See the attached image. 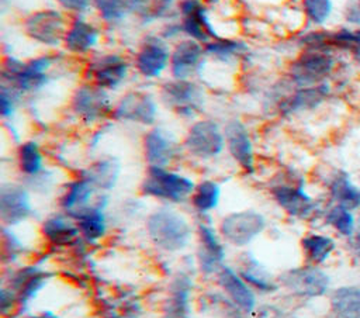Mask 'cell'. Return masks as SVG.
Masks as SVG:
<instances>
[{
	"mask_svg": "<svg viewBox=\"0 0 360 318\" xmlns=\"http://www.w3.org/2000/svg\"><path fill=\"white\" fill-rule=\"evenodd\" d=\"M59 61L55 52H45L30 59L14 55L3 58L1 83L14 89L21 97L44 90L52 80V69Z\"/></svg>",
	"mask_w": 360,
	"mask_h": 318,
	"instance_id": "obj_1",
	"label": "cell"
},
{
	"mask_svg": "<svg viewBox=\"0 0 360 318\" xmlns=\"http://www.w3.org/2000/svg\"><path fill=\"white\" fill-rule=\"evenodd\" d=\"M145 231L155 248L166 253L184 250L194 235L188 218L172 205H160L145 220Z\"/></svg>",
	"mask_w": 360,
	"mask_h": 318,
	"instance_id": "obj_2",
	"label": "cell"
},
{
	"mask_svg": "<svg viewBox=\"0 0 360 318\" xmlns=\"http://www.w3.org/2000/svg\"><path fill=\"white\" fill-rule=\"evenodd\" d=\"M269 193L276 205L290 218L309 221L322 215L323 207L308 190L301 174L285 172L274 177L269 186Z\"/></svg>",
	"mask_w": 360,
	"mask_h": 318,
	"instance_id": "obj_3",
	"label": "cell"
},
{
	"mask_svg": "<svg viewBox=\"0 0 360 318\" xmlns=\"http://www.w3.org/2000/svg\"><path fill=\"white\" fill-rule=\"evenodd\" d=\"M195 182L170 167H146L139 183V193L166 205H177L190 200Z\"/></svg>",
	"mask_w": 360,
	"mask_h": 318,
	"instance_id": "obj_4",
	"label": "cell"
},
{
	"mask_svg": "<svg viewBox=\"0 0 360 318\" xmlns=\"http://www.w3.org/2000/svg\"><path fill=\"white\" fill-rule=\"evenodd\" d=\"M339 66V58L335 52L300 49L287 66L285 80L292 87L316 86L332 82Z\"/></svg>",
	"mask_w": 360,
	"mask_h": 318,
	"instance_id": "obj_5",
	"label": "cell"
},
{
	"mask_svg": "<svg viewBox=\"0 0 360 318\" xmlns=\"http://www.w3.org/2000/svg\"><path fill=\"white\" fill-rule=\"evenodd\" d=\"M159 101L179 118L197 120L205 106V93L194 79L169 77L160 84Z\"/></svg>",
	"mask_w": 360,
	"mask_h": 318,
	"instance_id": "obj_6",
	"label": "cell"
},
{
	"mask_svg": "<svg viewBox=\"0 0 360 318\" xmlns=\"http://www.w3.org/2000/svg\"><path fill=\"white\" fill-rule=\"evenodd\" d=\"M132 68V61L120 52H97L87 59L83 77L103 90L115 91L125 84Z\"/></svg>",
	"mask_w": 360,
	"mask_h": 318,
	"instance_id": "obj_7",
	"label": "cell"
},
{
	"mask_svg": "<svg viewBox=\"0 0 360 318\" xmlns=\"http://www.w3.org/2000/svg\"><path fill=\"white\" fill-rule=\"evenodd\" d=\"M183 151L197 160H212L225 151L224 125L212 118H197L187 128Z\"/></svg>",
	"mask_w": 360,
	"mask_h": 318,
	"instance_id": "obj_8",
	"label": "cell"
},
{
	"mask_svg": "<svg viewBox=\"0 0 360 318\" xmlns=\"http://www.w3.org/2000/svg\"><path fill=\"white\" fill-rule=\"evenodd\" d=\"M69 108L82 124L96 125L111 118L114 103L110 91L103 90L93 83L83 82L73 90Z\"/></svg>",
	"mask_w": 360,
	"mask_h": 318,
	"instance_id": "obj_9",
	"label": "cell"
},
{
	"mask_svg": "<svg viewBox=\"0 0 360 318\" xmlns=\"http://www.w3.org/2000/svg\"><path fill=\"white\" fill-rule=\"evenodd\" d=\"M69 20L58 8H41L28 14L22 21V32L37 45L48 49L62 46Z\"/></svg>",
	"mask_w": 360,
	"mask_h": 318,
	"instance_id": "obj_10",
	"label": "cell"
},
{
	"mask_svg": "<svg viewBox=\"0 0 360 318\" xmlns=\"http://www.w3.org/2000/svg\"><path fill=\"white\" fill-rule=\"evenodd\" d=\"M267 220L263 212L255 208H245L228 212L218 224V231L225 241L236 248L253 243L266 229Z\"/></svg>",
	"mask_w": 360,
	"mask_h": 318,
	"instance_id": "obj_11",
	"label": "cell"
},
{
	"mask_svg": "<svg viewBox=\"0 0 360 318\" xmlns=\"http://www.w3.org/2000/svg\"><path fill=\"white\" fill-rule=\"evenodd\" d=\"M172 46L160 34L146 35L138 45L132 66L139 77L145 80H159L170 66Z\"/></svg>",
	"mask_w": 360,
	"mask_h": 318,
	"instance_id": "obj_12",
	"label": "cell"
},
{
	"mask_svg": "<svg viewBox=\"0 0 360 318\" xmlns=\"http://www.w3.org/2000/svg\"><path fill=\"white\" fill-rule=\"evenodd\" d=\"M159 115V101L156 97L145 90H129L124 93L117 103L111 118L139 127H153Z\"/></svg>",
	"mask_w": 360,
	"mask_h": 318,
	"instance_id": "obj_13",
	"label": "cell"
},
{
	"mask_svg": "<svg viewBox=\"0 0 360 318\" xmlns=\"http://www.w3.org/2000/svg\"><path fill=\"white\" fill-rule=\"evenodd\" d=\"M278 281L290 294L300 298H319L330 291L329 274L322 266L309 263L285 270Z\"/></svg>",
	"mask_w": 360,
	"mask_h": 318,
	"instance_id": "obj_14",
	"label": "cell"
},
{
	"mask_svg": "<svg viewBox=\"0 0 360 318\" xmlns=\"http://www.w3.org/2000/svg\"><path fill=\"white\" fill-rule=\"evenodd\" d=\"M333 94V83L325 82L308 87H290L276 103L281 117H295L322 107Z\"/></svg>",
	"mask_w": 360,
	"mask_h": 318,
	"instance_id": "obj_15",
	"label": "cell"
},
{
	"mask_svg": "<svg viewBox=\"0 0 360 318\" xmlns=\"http://www.w3.org/2000/svg\"><path fill=\"white\" fill-rule=\"evenodd\" d=\"M181 151L183 145L165 127L153 125L142 136V155L146 167H170Z\"/></svg>",
	"mask_w": 360,
	"mask_h": 318,
	"instance_id": "obj_16",
	"label": "cell"
},
{
	"mask_svg": "<svg viewBox=\"0 0 360 318\" xmlns=\"http://www.w3.org/2000/svg\"><path fill=\"white\" fill-rule=\"evenodd\" d=\"M34 215L31 190L25 183L7 182L0 186V220L4 227H18Z\"/></svg>",
	"mask_w": 360,
	"mask_h": 318,
	"instance_id": "obj_17",
	"label": "cell"
},
{
	"mask_svg": "<svg viewBox=\"0 0 360 318\" xmlns=\"http://www.w3.org/2000/svg\"><path fill=\"white\" fill-rule=\"evenodd\" d=\"M197 267L204 276H215L225 265V241L210 222H198L197 229Z\"/></svg>",
	"mask_w": 360,
	"mask_h": 318,
	"instance_id": "obj_18",
	"label": "cell"
},
{
	"mask_svg": "<svg viewBox=\"0 0 360 318\" xmlns=\"http://www.w3.org/2000/svg\"><path fill=\"white\" fill-rule=\"evenodd\" d=\"M225 151L231 159L246 174H253L256 169L255 145L248 125L239 118H231L224 124Z\"/></svg>",
	"mask_w": 360,
	"mask_h": 318,
	"instance_id": "obj_19",
	"label": "cell"
},
{
	"mask_svg": "<svg viewBox=\"0 0 360 318\" xmlns=\"http://www.w3.org/2000/svg\"><path fill=\"white\" fill-rule=\"evenodd\" d=\"M101 37V28L96 23L87 20L84 15H75L69 20L62 48L72 56H90L100 45Z\"/></svg>",
	"mask_w": 360,
	"mask_h": 318,
	"instance_id": "obj_20",
	"label": "cell"
},
{
	"mask_svg": "<svg viewBox=\"0 0 360 318\" xmlns=\"http://www.w3.org/2000/svg\"><path fill=\"white\" fill-rule=\"evenodd\" d=\"M207 59L205 45L191 39L180 38L172 46L170 77L174 79H194L201 70Z\"/></svg>",
	"mask_w": 360,
	"mask_h": 318,
	"instance_id": "obj_21",
	"label": "cell"
},
{
	"mask_svg": "<svg viewBox=\"0 0 360 318\" xmlns=\"http://www.w3.org/2000/svg\"><path fill=\"white\" fill-rule=\"evenodd\" d=\"M177 21L180 24L183 38H191L205 45L218 37L201 0H180Z\"/></svg>",
	"mask_w": 360,
	"mask_h": 318,
	"instance_id": "obj_22",
	"label": "cell"
},
{
	"mask_svg": "<svg viewBox=\"0 0 360 318\" xmlns=\"http://www.w3.org/2000/svg\"><path fill=\"white\" fill-rule=\"evenodd\" d=\"M51 273L37 265H27L11 272L7 287L17 295L18 305L27 307L48 284Z\"/></svg>",
	"mask_w": 360,
	"mask_h": 318,
	"instance_id": "obj_23",
	"label": "cell"
},
{
	"mask_svg": "<svg viewBox=\"0 0 360 318\" xmlns=\"http://www.w3.org/2000/svg\"><path fill=\"white\" fill-rule=\"evenodd\" d=\"M323 186L328 203L343 205L356 212L360 211V183L359 180H354L352 173L335 167L328 172Z\"/></svg>",
	"mask_w": 360,
	"mask_h": 318,
	"instance_id": "obj_24",
	"label": "cell"
},
{
	"mask_svg": "<svg viewBox=\"0 0 360 318\" xmlns=\"http://www.w3.org/2000/svg\"><path fill=\"white\" fill-rule=\"evenodd\" d=\"M218 288L239 307L242 312H252L257 305L256 291L243 280L238 270L229 265H224L215 274Z\"/></svg>",
	"mask_w": 360,
	"mask_h": 318,
	"instance_id": "obj_25",
	"label": "cell"
},
{
	"mask_svg": "<svg viewBox=\"0 0 360 318\" xmlns=\"http://www.w3.org/2000/svg\"><path fill=\"white\" fill-rule=\"evenodd\" d=\"M108 197L105 193L97 194L94 203L80 211L73 220L79 228L80 236L86 243H97L107 235L108 221L105 208Z\"/></svg>",
	"mask_w": 360,
	"mask_h": 318,
	"instance_id": "obj_26",
	"label": "cell"
},
{
	"mask_svg": "<svg viewBox=\"0 0 360 318\" xmlns=\"http://www.w3.org/2000/svg\"><path fill=\"white\" fill-rule=\"evenodd\" d=\"M39 232L42 238L55 248H70L83 241L76 221L63 211L53 212L44 218Z\"/></svg>",
	"mask_w": 360,
	"mask_h": 318,
	"instance_id": "obj_27",
	"label": "cell"
},
{
	"mask_svg": "<svg viewBox=\"0 0 360 318\" xmlns=\"http://www.w3.org/2000/svg\"><path fill=\"white\" fill-rule=\"evenodd\" d=\"M235 269L256 294H273L280 288V281L274 279L273 273L250 252H243L238 257Z\"/></svg>",
	"mask_w": 360,
	"mask_h": 318,
	"instance_id": "obj_28",
	"label": "cell"
},
{
	"mask_svg": "<svg viewBox=\"0 0 360 318\" xmlns=\"http://www.w3.org/2000/svg\"><path fill=\"white\" fill-rule=\"evenodd\" d=\"M97 190L82 176L66 182L58 198L60 211L75 218L80 211L91 205L97 197Z\"/></svg>",
	"mask_w": 360,
	"mask_h": 318,
	"instance_id": "obj_29",
	"label": "cell"
},
{
	"mask_svg": "<svg viewBox=\"0 0 360 318\" xmlns=\"http://www.w3.org/2000/svg\"><path fill=\"white\" fill-rule=\"evenodd\" d=\"M193 280L187 273H177L169 287L163 304V318H190Z\"/></svg>",
	"mask_w": 360,
	"mask_h": 318,
	"instance_id": "obj_30",
	"label": "cell"
},
{
	"mask_svg": "<svg viewBox=\"0 0 360 318\" xmlns=\"http://www.w3.org/2000/svg\"><path fill=\"white\" fill-rule=\"evenodd\" d=\"M121 162L114 156H100L79 172L98 193L111 191L121 176Z\"/></svg>",
	"mask_w": 360,
	"mask_h": 318,
	"instance_id": "obj_31",
	"label": "cell"
},
{
	"mask_svg": "<svg viewBox=\"0 0 360 318\" xmlns=\"http://www.w3.org/2000/svg\"><path fill=\"white\" fill-rule=\"evenodd\" d=\"M300 248L305 263L323 266L336 252L338 241L325 232H307L300 239Z\"/></svg>",
	"mask_w": 360,
	"mask_h": 318,
	"instance_id": "obj_32",
	"label": "cell"
},
{
	"mask_svg": "<svg viewBox=\"0 0 360 318\" xmlns=\"http://www.w3.org/2000/svg\"><path fill=\"white\" fill-rule=\"evenodd\" d=\"M15 163L25 182L35 179L46 170L45 155L35 139H25L20 142L15 151Z\"/></svg>",
	"mask_w": 360,
	"mask_h": 318,
	"instance_id": "obj_33",
	"label": "cell"
},
{
	"mask_svg": "<svg viewBox=\"0 0 360 318\" xmlns=\"http://www.w3.org/2000/svg\"><path fill=\"white\" fill-rule=\"evenodd\" d=\"M321 220L323 224L340 238L349 239L357 229L359 212L352 211L343 205L328 203L323 207Z\"/></svg>",
	"mask_w": 360,
	"mask_h": 318,
	"instance_id": "obj_34",
	"label": "cell"
},
{
	"mask_svg": "<svg viewBox=\"0 0 360 318\" xmlns=\"http://www.w3.org/2000/svg\"><path fill=\"white\" fill-rule=\"evenodd\" d=\"M330 311L335 318H360V287L345 284L330 291Z\"/></svg>",
	"mask_w": 360,
	"mask_h": 318,
	"instance_id": "obj_35",
	"label": "cell"
},
{
	"mask_svg": "<svg viewBox=\"0 0 360 318\" xmlns=\"http://www.w3.org/2000/svg\"><path fill=\"white\" fill-rule=\"evenodd\" d=\"M222 196V187L217 180L202 179L195 183L194 191L188 200L191 208L200 215H208L218 208Z\"/></svg>",
	"mask_w": 360,
	"mask_h": 318,
	"instance_id": "obj_36",
	"label": "cell"
},
{
	"mask_svg": "<svg viewBox=\"0 0 360 318\" xmlns=\"http://www.w3.org/2000/svg\"><path fill=\"white\" fill-rule=\"evenodd\" d=\"M249 46L245 41L231 37H221L211 39L205 44L207 59H212L217 62H232L235 59H240L248 55Z\"/></svg>",
	"mask_w": 360,
	"mask_h": 318,
	"instance_id": "obj_37",
	"label": "cell"
},
{
	"mask_svg": "<svg viewBox=\"0 0 360 318\" xmlns=\"http://www.w3.org/2000/svg\"><path fill=\"white\" fill-rule=\"evenodd\" d=\"M93 7L100 20L111 27L122 24L132 14L127 0H93Z\"/></svg>",
	"mask_w": 360,
	"mask_h": 318,
	"instance_id": "obj_38",
	"label": "cell"
},
{
	"mask_svg": "<svg viewBox=\"0 0 360 318\" xmlns=\"http://www.w3.org/2000/svg\"><path fill=\"white\" fill-rule=\"evenodd\" d=\"M333 0H301V11L308 27H325L333 14Z\"/></svg>",
	"mask_w": 360,
	"mask_h": 318,
	"instance_id": "obj_39",
	"label": "cell"
},
{
	"mask_svg": "<svg viewBox=\"0 0 360 318\" xmlns=\"http://www.w3.org/2000/svg\"><path fill=\"white\" fill-rule=\"evenodd\" d=\"M297 45L300 49L335 52L330 44V30L325 27H321V28L308 27L305 31L298 34Z\"/></svg>",
	"mask_w": 360,
	"mask_h": 318,
	"instance_id": "obj_40",
	"label": "cell"
},
{
	"mask_svg": "<svg viewBox=\"0 0 360 318\" xmlns=\"http://www.w3.org/2000/svg\"><path fill=\"white\" fill-rule=\"evenodd\" d=\"M24 252H25L24 242L15 235L13 228L3 225L1 235H0L1 262L4 265H13L24 255Z\"/></svg>",
	"mask_w": 360,
	"mask_h": 318,
	"instance_id": "obj_41",
	"label": "cell"
},
{
	"mask_svg": "<svg viewBox=\"0 0 360 318\" xmlns=\"http://www.w3.org/2000/svg\"><path fill=\"white\" fill-rule=\"evenodd\" d=\"M21 96L7 84L1 83L0 87V114L3 120H11L17 111L18 100Z\"/></svg>",
	"mask_w": 360,
	"mask_h": 318,
	"instance_id": "obj_42",
	"label": "cell"
},
{
	"mask_svg": "<svg viewBox=\"0 0 360 318\" xmlns=\"http://www.w3.org/2000/svg\"><path fill=\"white\" fill-rule=\"evenodd\" d=\"M132 14H136L143 21H152L159 18L158 0H127Z\"/></svg>",
	"mask_w": 360,
	"mask_h": 318,
	"instance_id": "obj_43",
	"label": "cell"
},
{
	"mask_svg": "<svg viewBox=\"0 0 360 318\" xmlns=\"http://www.w3.org/2000/svg\"><path fill=\"white\" fill-rule=\"evenodd\" d=\"M63 13L75 15H84L93 6V0H55Z\"/></svg>",
	"mask_w": 360,
	"mask_h": 318,
	"instance_id": "obj_44",
	"label": "cell"
},
{
	"mask_svg": "<svg viewBox=\"0 0 360 318\" xmlns=\"http://www.w3.org/2000/svg\"><path fill=\"white\" fill-rule=\"evenodd\" d=\"M18 305L17 295L13 293L11 288H8L6 284H3L1 291H0V312L3 317L11 315Z\"/></svg>",
	"mask_w": 360,
	"mask_h": 318,
	"instance_id": "obj_45",
	"label": "cell"
},
{
	"mask_svg": "<svg viewBox=\"0 0 360 318\" xmlns=\"http://www.w3.org/2000/svg\"><path fill=\"white\" fill-rule=\"evenodd\" d=\"M343 18L347 25L359 27L360 25V0H350L345 10H343Z\"/></svg>",
	"mask_w": 360,
	"mask_h": 318,
	"instance_id": "obj_46",
	"label": "cell"
},
{
	"mask_svg": "<svg viewBox=\"0 0 360 318\" xmlns=\"http://www.w3.org/2000/svg\"><path fill=\"white\" fill-rule=\"evenodd\" d=\"M346 245L352 259L354 262H360V227L359 225L356 232L349 239H346Z\"/></svg>",
	"mask_w": 360,
	"mask_h": 318,
	"instance_id": "obj_47",
	"label": "cell"
},
{
	"mask_svg": "<svg viewBox=\"0 0 360 318\" xmlns=\"http://www.w3.org/2000/svg\"><path fill=\"white\" fill-rule=\"evenodd\" d=\"M349 56H350V59H352V63H353L357 69H360V41L354 44V46H353V49L350 51Z\"/></svg>",
	"mask_w": 360,
	"mask_h": 318,
	"instance_id": "obj_48",
	"label": "cell"
},
{
	"mask_svg": "<svg viewBox=\"0 0 360 318\" xmlns=\"http://www.w3.org/2000/svg\"><path fill=\"white\" fill-rule=\"evenodd\" d=\"M174 0H158V15L163 17L170 10Z\"/></svg>",
	"mask_w": 360,
	"mask_h": 318,
	"instance_id": "obj_49",
	"label": "cell"
},
{
	"mask_svg": "<svg viewBox=\"0 0 360 318\" xmlns=\"http://www.w3.org/2000/svg\"><path fill=\"white\" fill-rule=\"evenodd\" d=\"M28 318H59L55 312H52V311H41V312H37V314H34V315H31V317H28Z\"/></svg>",
	"mask_w": 360,
	"mask_h": 318,
	"instance_id": "obj_50",
	"label": "cell"
},
{
	"mask_svg": "<svg viewBox=\"0 0 360 318\" xmlns=\"http://www.w3.org/2000/svg\"><path fill=\"white\" fill-rule=\"evenodd\" d=\"M357 180H359V183H360V167H359V172H357Z\"/></svg>",
	"mask_w": 360,
	"mask_h": 318,
	"instance_id": "obj_51",
	"label": "cell"
},
{
	"mask_svg": "<svg viewBox=\"0 0 360 318\" xmlns=\"http://www.w3.org/2000/svg\"><path fill=\"white\" fill-rule=\"evenodd\" d=\"M357 225L360 227V211H359V222H357Z\"/></svg>",
	"mask_w": 360,
	"mask_h": 318,
	"instance_id": "obj_52",
	"label": "cell"
}]
</instances>
